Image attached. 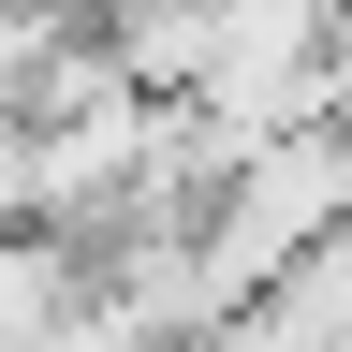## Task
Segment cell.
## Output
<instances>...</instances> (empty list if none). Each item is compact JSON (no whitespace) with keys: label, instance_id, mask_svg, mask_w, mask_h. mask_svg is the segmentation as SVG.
<instances>
[{"label":"cell","instance_id":"3957f363","mask_svg":"<svg viewBox=\"0 0 352 352\" xmlns=\"http://www.w3.org/2000/svg\"><path fill=\"white\" fill-rule=\"evenodd\" d=\"M235 338H250V352H352V220H338V235L308 250L264 308H250Z\"/></svg>","mask_w":352,"mask_h":352},{"label":"cell","instance_id":"7a4b0ae2","mask_svg":"<svg viewBox=\"0 0 352 352\" xmlns=\"http://www.w3.org/2000/svg\"><path fill=\"white\" fill-rule=\"evenodd\" d=\"M74 323H103V264L59 220H0V352H59Z\"/></svg>","mask_w":352,"mask_h":352},{"label":"cell","instance_id":"277c9868","mask_svg":"<svg viewBox=\"0 0 352 352\" xmlns=\"http://www.w3.org/2000/svg\"><path fill=\"white\" fill-rule=\"evenodd\" d=\"M191 352H220V338H191Z\"/></svg>","mask_w":352,"mask_h":352},{"label":"cell","instance_id":"6da1fadb","mask_svg":"<svg viewBox=\"0 0 352 352\" xmlns=\"http://www.w3.org/2000/svg\"><path fill=\"white\" fill-rule=\"evenodd\" d=\"M338 15H352V0H220V15H206V74H191V118H220L235 147L323 132Z\"/></svg>","mask_w":352,"mask_h":352}]
</instances>
